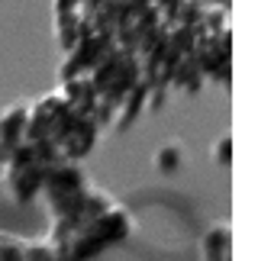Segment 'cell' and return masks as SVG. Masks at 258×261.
<instances>
[{"label": "cell", "mask_w": 258, "mask_h": 261, "mask_svg": "<svg viewBox=\"0 0 258 261\" xmlns=\"http://www.w3.org/2000/svg\"><path fill=\"white\" fill-rule=\"evenodd\" d=\"M181 152H184V148H181V145H174V142H171V145H165L162 152H158V158H155L158 168H162V171H174V168L181 165V158H184Z\"/></svg>", "instance_id": "4"}, {"label": "cell", "mask_w": 258, "mask_h": 261, "mask_svg": "<svg viewBox=\"0 0 258 261\" xmlns=\"http://www.w3.org/2000/svg\"><path fill=\"white\" fill-rule=\"evenodd\" d=\"M0 261H26V242L0 232Z\"/></svg>", "instance_id": "3"}, {"label": "cell", "mask_w": 258, "mask_h": 261, "mask_svg": "<svg viewBox=\"0 0 258 261\" xmlns=\"http://www.w3.org/2000/svg\"><path fill=\"white\" fill-rule=\"evenodd\" d=\"M226 252H229V229H226V223H216L203 236V258L207 261H229Z\"/></svg>", "instance_id": "2"}, {"label": "cell", "mask_w": 258, "mask_h": 261, "mask_svg": "<svg viewBox=\"0 0 258 261\" xmlns=\"http://www.w3.org/2000/svg\"><path fill=\"white\" fill-rule=\"evenodd\" d=\"M23 136H26V107L16 103L4 110V116H0V145L16 148L23 145Z\"/></svg>", "instance_id": "1"}, {"label": "cell", "mask_w": 258, "mask_h": 261, "mask_svg": "<svg viewBox=\"0 0 258 261\" xmlns=\"http://www.w3.org/2000/svg\"><path fill=\"white\" fill-rule=\"evenodd\" d=\"M233 142H229V136H223L220 139V145H216V162H220V165H226V162H229V155H226V148H229Z\"/></svg>", "instance_id": "5"}]
</instances>
